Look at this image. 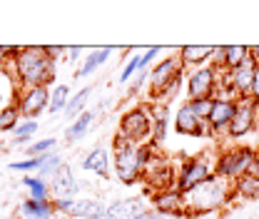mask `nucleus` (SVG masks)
Segmentation results:
<instances>
[{
    "instance_id": "nucleus-1",
    "label": "nucleus",
    "mask_w": 259,
    "mask_h": 219,
    "mask_svg": "<svg viewBox=\"0 0 259 219\" xmlns=\"http://www.w3.org/2000/svg\"><path fill=\"white\" fill-rule=\"evenodd\" d=\"M13 75L18 87H48L55 80V58H50L45 45L20 48L13 58Z\"/></svg>"
},
{
    "instance_id": "nucleus-2",
    "label": "nucleus",
    "mask_w": 259,
    "mask_h": 219,
    "mask_svg": "<svg viewBox=\"0 0 259 219\" xmlns=\"http://www.w3.org/2000/svg\"><path fill=\"white\" fill-rule=\"evenodd\" d=\"M110 152H112L115 177H117L122 185H135V182L145 174L147 164L157 157L155 150H152V145H135V142H130L127 137H122L120 132L115 135Z\"/></svg>"
},
{
    "instance_id": "nucleus-3",
    "label": "nucleus",
    "mask_w": 259,
    "mask_h": 219,
    "mask_svg": "<svg viewBox=\"0 0 259 219\" xmlns=\"http://www.w3.org/2000/svg\"><path fill=\"white\" fill-rule=\"evenodd\" d=\"M232 185L220 180V177H209L207 182H202L199 187L185 192V204H187V217H199V214H209V212H217L222 209L229 197H232Z\"/></svg>"
},
{
    "instance_id": "nucleus-4",
    "label": "nucleus",
    "mask_w": 259,
    "mask_h": 219,
    "mask_svg": "<svg viewBox=\"0 0 259 219\" xmlns=\"http://www.w3.org/2000/svg\"><path fill=\"white\" fill-rule=\"evenodd\" d=\"M257 150L237 145V147H225L217 159H214V177L225 180V182H237L239 177H244L249 172V164L254 162Z\"/></svg>"
},
{
    "instance_id": "nucleus-5",
    "label": "nucleus",
    "mask_w": 259,
    "mask_h": 219,
    "mask_svg": "<svg viewBox=\"0 0 259 219\" xmlns=\"http://www.w3.org/2000/svg\"><path fill=\"white\" fill-rule=\"evenodd\" d=\"M120 135L135 145H145L152 137V110L147 105H137L120 117Z\"/></svg>"
},
{
    "instance_id": "nucleus-6",
    "label": "nucleus",
    "mask_w": 259,
    "mask_h": 219,
    "mask_svg": "<svg viewBox=\"0 0 259 219\" xmlns=\"http://www.w3.org/2000/svg\"><path fill=\"white\" fill-rule=\"evenodd\" d=\"M207 157L209 155H199V157H190V159L180 162V167H177V189L182 194L194 187H199L202 182H207L214 174V162L207 159Z\"/></svg>"
},
{
    "instance_id": "nucleus-7",
    "label": "nucleus",
    "mask_w": 259,
    "mask_h": 219,
    "mask_svg": "<svg viewBox=\"0 0 259 219\" xmlns=\"http://www.w3.org/2000/svg\"><path fill=\"white\" fill-rule=\"evenodd\" d=\"M257 127H259V105L252 97H239L234 117H232L229 129H227V137L229 140H242L249 132H254Z\"/></svg>"
},
{
    "instance_id": "nucleus-8",
    "label": "nucleus",
    "mask_w": 259,
    "mask_h": 219,
    "mask_svg": "<svg viewBox=\"0 0 259 219\" xmlns=\"http://www.w3.org/2000/svg\"><path fill=\"white\" fill-rule=\"evenodd\" d=\"M50 105V90L45 85L37 87H18L15 95V107L20 112V117L25 120H35L37 115H42Z\"/></svg>"
},
{
    "instance_id": "nucleus-9",
    "label": "nucleus",
    "mask_w": 259,
    "mask_h": 219,
    "mask_svg": "<svg viewBox=\"0 0 259 219\" xmlns=\"http://www.w3.org/2000/svg\"><path fill=\"white\" fill-rule=\"evenodd\" d=\"M185 90L190 100H199V97H214L217 93V70L212 65L204 67H194L185 75Z\"/></svg>"
},
{
    "instance_id": "nucleus-10",
    "label": "nucleus",
    "mask_w": 259,
    "mask_h": 219,
    "mask_svg": "<svg viewBox=\"0 0 259 219\" xmlns=\"http://www.w3.org/2000/svg\"><path fill=\"white\" fill-rule=\"evenodd\" d=\"M180 72H185V65L180 63V55H175V58H162L160 63L150 70V95H152V97H162V93L167 90V85H169Z\"/></svg>"
},
{
    "instance_id": "nucleus-11",
    "label": "nucleus",
    "mask_w": 259,
    "mask_h": 219,
    "mask_svg": "<svg viewBox=\"0 0 259 219\" xmlns=\"http://www.w3.org/2000/svg\"><path fill=\"white\" fill-rule=\"evenodd\" d=\"M142 177L150 182L152 192L177 187V167H175L169 159H162V157H155V159L147 164V169H145Z\"/></svg>"
},
{
    "instance_id": "nucleus-12",
    "label": "nucleus",
    "mask_w": 259,
    "mask_h": 219,
    "mask_svg": "<svg viewBox=\"0 0 259 219\" xmlns=\"http://www.w3.org/2000/svg\"><path fill=\"white\" fill-rule=\"evenodd\" d=\"M152 207L157 214H164V217H185L187 214V204H185V194L177 187L172 189H162V192H155L152 194Z\"/></svg>"
},
{
    "instance_id": "nucleus-13",
    "label": "nucleus",
    "mask_w": 259,
    "mask_h": 219,
    "mask_svg": "<svg viewBox=\"0 0 259 219\" xmlns=\"http://www.w3.org/2000/svg\"><path fill=\"white\" fill-rule=\"evenodd\" d=\"M234 110H237V100H214L212 105V112L207 117V125H209V132L214 137H222L229 129V122L234 117Z\"/></svg>"
},
{
    "instance_id": "nucleus-14",
    "label": "nucleus",
    "mask_w": 259,
    "mask_h": 219,
    "mask_svg": "<svg viewBox=\"0 0 259 219\" xmlns=\"http://www.w3.org/2000/svg\"><path fill=\"white\" fill-rule=\"evenodd\" d=\"M175 132L182 135V137H209V125L197 120L192 115V110L187 105H182L177 112H175Z\"/></svg>"
},
{
    "instance_id": "nucleus-15",
    "label": "nucleus",
    "mask_w": 259,
    "mask_h": 219,
    "mask_svg": "<svg viewBox=\"0 0 259 219\" xmlns=\"http://www.w3.org/2000/svg\"><path fill=\"white\" fill-rule=\"evenodd\" d=\"M254 70H257V63L252 60V55L234 70H229V80H232V87H234V95L237 100L239 97H252V80H254Z\"/></svg>"
},
{
    "instance_id": "nucleus-16",
    "label": "nucleus",
    "mask_w": 259,
    "mask_h": 219,
    "mask_svg": "<svg viewBox=\"0 0 259 219\" xmlns=\"http://www.w3.org/2000/svg\"><path fill=\"white\" fill-rule=\"evenodd\" d=\"M77 192H80V185H77V180H75V174H72V169L67 164L55 177H50L53 199H77Z\"/></svg>"
},
{
    "instance_id": "nucleus-17",
    "label": "nucleus",
    "mask_w": 259,
    "mask_h": 219,
    "mask_svg": "<svg viewBox=\"0 0 259 219\" xmlns=\"http://www.w3.org/2000/svg\"><path fill=\"white\" fill-rule=\"evenodd\" d=\"M145 209H147V204L142 197H122V199H115L112 204H107L102 219H132Z\"/></svg>"
},
{
    "instance_id": "nucleus-18",
    "label": "nucleus",
    "mask_w": 259,
    "mask_h": 219,
    "mask_svg": "<svg viewBox=\"0 0 259 219\" xmlns=\"http://www.w3.org/2000/svg\"><path fill=\"white\" fill-rule=\"evenodd\" d=\"M110 157H112V152L107 147H95L82 157L80 167L85 172H95L97 177H107L110 174Z\"/></svg>"
},
{
    "instance_id": "nucleus-19",
    "label": "nucleus",
    "mask_w": 259,
    "mask_h": 219,
    "mask_svg": "<svg viewBox=\"0 0 259 219\" xmlns=\"http://www.w3.org/2000/svg\"><path fill=\"white\" fill-rule=\"evenodd\" d=\"M18 214L20 219H50L55 214V204H53V199H25V202H20V207H18Z\"/></svg>"
},
{
    "instance_id": "nucleus-20",
    "label": "nucleus",
    "mask_w": 259,
    "mask_h": 219,
    "mask_svg": "<svg viewBox=\"0 0 259 219\" xmlns=\"http://www.w3.org/2000/svg\"><path fill=\"white\" fill-rule=\"evenodd\" d=\"M180 63L185 65V70L187 67H204V65L209 63V58H212V48L209 45H185V48H180Z\"/></svg>"
},
{
    "instance_id": "nucleus-21",
    "label": "nucleus",
    "mask_w": 259,
    "mask_h": 219,
    "mask_svg": "<svg viewBox=\"0 0 259 219\" xmlns=\"http://www.w3.org/2000/svg\"><path fill=\"white\" fill-rule=\"evenodd\" d=\"M105 209H107V204L100 202L97 197H80V199H75V207H72V214H70V217L102 219L105 217Z\"/></svg>"
},
{
    "instance_id": "nucleus-22",
    "label": "nucleus",
    "mask_w": 259,
    "mask_h": 219,
    "mask_svg": "<svg viewBox=\"0 0 259 219\" xmlns=\"http://www.w3.org/2000/svg\"><path fill=\"white\" fill-rule=\"evenodd\" d=\"M110 55H112V48H97V50H90V55L85 58V63H82V67L77 70L75 77H88V75H93L100 65H105L110 60Z\"/></svg>"
},
{
    "instance_id": "nucleus-23",
    "label": "nucleus",
    "mask_w": 259,
    "mask_h": 219,
    "mask_svg": "<svg viewBox=\"0 0 259 219\" xmlns=\"http://www.w3.org/2000/svg\"><path fill=\"white\" fill-rule=\"evenodd\" d=\"M152 110V142H162L167 137V105L160 102V105H150Z\"/></svg>"
},
{
    "instance_id": "nucleus-24",
    "label": "nucleus",
    "mask_w": 259,
    "mask_h": 219,
    "mask_svg": "<svg viewBox=\"0 0 259 219\" xmlns=\"http://www.w3.org/2000/svg\"><path fill=\"white\" fill-rule=\"evenodd\" d=\"M90 97H93V87H80L75 95H70V102H67V107H65V115H67L70 120H77V117L85 112Z\"/></svg>"
},
{
    "instance_id": "nucleus-25",
    "label": "nucleus",
    "mask_w": 259,
    "mask_h": 219,
    "mask_svg": "<svg viewBox=\"0 0 259 219\" xmlns=\"http://www.w3.org/2000/svg\"><path fill=\"white\" fill-rule=\"evenodd\" d=\"M95 122V112L93 110H85L77 120H72L70 127H67V132H65V137H67V142H75V140H80V137H85V132L90 129V125Z\"/></svg>"
},
{
    "instance_id": "nucleus-26",
    "label": "nucleus",
    "mask_w": 259,
    "mask_h": 219,
    "mask_svg": "<svg viewBox=\"0 0 259 219\" xmlns=\"http://www.w3.org/2000/svg\"><path fill=\"white\" fill-rule=\"evenodd\" d=\"M232 192L242 199H259V180L252 174H244L237 182H232Z\"/></svg>"
},
{
    "instance_id": "nucleus-27",
    "label": "nucleus",
    "mask_w": 259,
    "mask_h": 219,
    "mask_svg": "<svg viewBox=\"0 0 259 219\" xmlns=\"http://www.w3.org/2000/svg\"><path fill=\"white\" fill-rule=\"evenodd\" d=\"M249 58V48L247 45H225V60H222V70H234Z\"/></svg>"
},
{
    "instance_id": "nucleus-28",
    "label": "nucleus",
    "mask_w": 259,
    "mask_h": 219,
    "mask_svg": "<svg viewBox=\"0 0 259 219\" xmlns=\"http://www.w3.org/2000/svg\"><path fill=\"white\" fill-rule=\"evenodd\" d=\"M67 102H70V87H67V85H55V87L50 90V105H48L50 115L65 112Z\"/></svg>"
},
{
    "instance_id": "nucleus-29",
    "label": "nucleus",
    "mask_w": 259,
    "mask_h": 219,
    "mask_svg": "<svg viewBox=\"0 0 259 219\" xmlns=\"http://www.w3.org/2000/svg\"><path fill=\"white\" fill-rule=\"evenodd\" d=\"M65 167V159L63 155H58V152H48V155H42V164H40V177L45 180V177H55L60 169Z\"/></svg>"
},
{
    "instance_id": "nucleus-30",
    "label": "nucleus",
    "mask_w": 259,
    "mask_h": 219,
    "mask_svg": "<svg viewBox=\"0 0 259 219\" xmlns=\"http://www.w3.org/2000/svg\"><path fill=\"white\" fill-rule=\"evenodd\" d=\"M23 185L30 189V199H50V197H48V194H50V182H48V180L25 174V177H23Z\"/></svg>"
},
{
    "instance_id": "nucleus-31",
    "label": "nucleus",
    "mask_w": 259,
    "mask_h": 219,
    "mask_svg": "<svg viewBox=\"0 0 259 219\" xmlns=\"http://www.w3.org/2000/svg\"><path fill=\"white\" fill-rule=\"evenodd\" d=\"M37 132V122L35 120H25V122H20L18 129L13 132V145L15 147H20V145H32V135Z\"/></svg>"
},
{
    "instance_id": "nucleus-32",
    "label": "nucleus",
    "mask_w": 259,
    "mask_h": 219,
    "mask_svg": "<svg viewBox=\"0 0 259 219\" xmlns=\"http://www.w3.org/2000/svg\"><path fill=\"white\" fill-rule=\"evenodd\" d=\"M190 110H192V115L197 120H202V122H207V117H209V112H212V105H214V97H199V100H187L185 102Z\"/></svg>"
},
{
    "instance_id": "nucleus-33",
    "label": "nucleus",
    "mask_w": 259,
    "mask_h": 219,
    "mask_svg": "<svg viewBox=\"0 0 259 219\" xmlns=\"http://www.w3.org/2000/svg\"><path fill=\"white\" fill-rule=\"evenodd\" d=\"M20 125V112H18V107L15 105H10V107H5V110H0V132H15Z\"/></svg>"
},
{
    "instance_id": "nucleus-34",
    "label": "nucleus",
    "mask_w": 259,
    "mask_h": 219,
    "mask_svg": "<svg viewBox=\"0 0 259 219\" xmlns=\"http://www.w3.org/2000/svg\"><path fill=\"white\" fill-rule=\"evenodd\" d=\"M58 145V140L55 137H45V140H37V142H32L30 147H28V157H42L48 155V152H53V147Z\"/></svg>"
},
{
    "instance_id": "nucleus-35",
    "label": "nucleus",
    "mask_w": 259,
    "mask_h": 219,
    "mask_svg": "<svg viewBox=\"0 0 259 219\" xmlns=\"http://www.w3.org/2000/svg\"><path fill=\"white\" fill-rule=\"evenodd\" d=\"M40 164H42V157H25V159L10 162V169L13 172H32V169H40Z\"/></svg>"
},
{
    "instance_id": "nucleus-36",
    "label": "nucleus",
    "mask_w": 259,
    "mask_h": 219,
    "mask_svg": "<svg viewBox=\"0 0 259 219\" xmlns=\"http://www.w3.org/2000/svg\"><path fill=\"white\" fill-rule=\"evenodd\" d=\"M135 72H140V55H132L127 63L122 65V70H120V82H122V85L130 82V80L135 77Z\"/></svg>"
},
{
    "instance_id": "nucleus-37",
    "label": "nucleus",
    "mask_w": 259,
    "mask_h": 219,
    "mask_svg": "<svg viewBox=\"0 0 259 219\" xmlns=\"http://www.w3.org/2000/svg\"><path fill=\"white\" fill-rule=\"evenodd\" d=\"M160 53H162L160 45H152V48H147V50H145V53L140 55V72H145V70L150 67V63H152V60H155V58H157Z\"/></svg>"
},
{
    "instance_id": "nucleus-38",
    "label": "nucleus",
    "mask_w": 259,
    "mask_h": 219,
    "mask_svg": "<svg viewBox=\"0 0 259 219\" xmlns=\"http://www.w3.org/2000/svg\"><path fill=\"white\" fill-rule=\"evenodd\" d=\"M53 204H55V212H60V214H72L75 199H53Z\"/></svg>"
},
{
    "instance_id": "nucleus-39",
    "label": "nucleus",
    "mask_w": 259,
    "mask_h": 219,
    "mask_svg": "<svg viewBox=\"0 0 259 219\" xmlns=\"http://www.w3.org/2000/svg\"><path fill=\"white\" fill-rule=\"evenodd\" d=\"M65 55H67V60H70V63H75V60H80L82 48H80V45H72V48H67V50H65Z\"/></svg>"
},
{
    "instance_id": "nucleus-40",
    "label": "nucleus",
    "mask_w": 259,
    "mask_h": 219,
    "mask_svg": "<svg viewBox=\"0 0 259 219\" xmlns=\"http://www.w3.org/2000/svg\"><path fill=\"white\" fill-rule=\"evenodd\" d=\"M252 100L259 105V67L254 70V80H252Z\"/></svg>"
},
{
    "instance_id": "nucleus-41",
    "label": "nucleus",
    "mask_w": 259,
    "mask_h": 219,
    "mask_svg": "<svg viewBox=\"0 0 259 219\" xmlns=\"http://www.w3.org/2000/svg\"><path fill=\"white\" fill-rule=\"evenodd\" d=\"M247 174H252V177H257L259 180V155L254 157V162L249 164V172H247Z\"/></svg>"
},
{
    "instance_id": "nucleus-42",
    "label": "nucleus",
    "mask_w": 259,
    "mask_h": 219,
    "mask_svg": "<svg viewBox=\"0 0 259 219\" xmlns=\"http://www.w3.org/2000/svg\"><path fill=\"white\" fill-rule=\"evenodd\" d=\"M65 50H67V48H60V45H53V48H48L50 58H58V55H65Z\"/></svg>"
},
{
    "instance_id": "nucleus-43",
    "label": "nucleus",
    "mask_w": 259,
    "mask_h": 219,
    "mask_svg": "<svg viewBox=\"0 0 259 219\" xmlns=\"http://www.w3.org/2000/svg\"><path fill=\"white\" fill-rule=\"evenodd\" d=\"M249 55H252V60H254V63H257V67H259V45L249 48Z\"/></svg>"
},
{
    "instance_id": "nucleus-44",
    "label": "nucleus",
    "mask_w": 259,
    "mask_h": 219,
    "mask_svg": "<svg viewBox=\"0 0 259 219\" xmlns=\"http://www.w3.org/2000/svg\"><path fill=\"white\" fill-rule=\"evenodd\" d=\"M0 219H20V217H0Z\"/></svg>"
},
{
    "instance_id": "nucleus-45",
    "label": "nucleus",
    "mask_w": 259,
    "mask_h": 219,
    "mask_svg": "<svg viewBox=\"0 0 259 219\" xmlns=\"http://www.w3.org/2000/svg\"><path fill=\"white\" fill-rule=\"evenodd\" d=\"M257 155H259V147H257Z\"/></svg>"
},
{
    "instance_id": "nucleus-46",
    "label": "nucleus",
    "mask_w": 259,
    "mask_h": 219,
    "mask_svg": "<svg viewBox=\"0 0 259 219\" xmlns=\"http://www.w3.org/2000/svg\"><path fill=\"white\" fill-rule=\"evenodd\" d=\"M257 219H259V217H257Z\"/></svg>"
}]
</instances>
